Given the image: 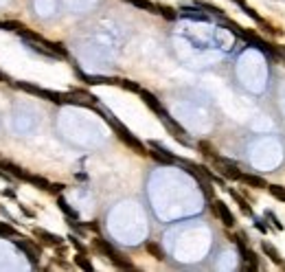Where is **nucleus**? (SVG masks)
<instances>
[{
  "instance_id": "c756f323",
  "label": "nucleus",
  "mask_w": 285,
  "mask_h": 272,
  "mask_svg": "<svg viewBox=\"0 0 285 272\" xmlns=\"http://www.w3.org/2000/svg\"><path fill=\"white\" fill-rule=\"evenodd\" d=\"M283 53H285V49H283Z\"/></svg>"
},
{
  "instance_id": "4be33fe9",
  "label": "nucleus",
  "mask_w": 285,
  "mask_h": 272,
  "mask_svg": "<svg viewBox=\"0 0 285 272\" xmlns=\"http://www.w3.org/2000/svg\"><path fill=\"white\" fill-rule=\"evenodd\" d=\"M75 263L79 268H84V270H88V272H92L95 268H92V263L88 261V257H86V253H79L77 257H75Z\"/></svg>"
},
{
  "instance_id": "412c9836",
  "label": "nucleus",
  "mask_w": 285,
  "mask_h": 272,
  "mask_svg": "<svg viewBox=\"0 0 285 272\" xmlns=\"http://www.w3.org/2000/svg\"><path fill=\"white\" fill-rule=\"evenodd\" d=\"M145 248H147V253H149V255H154L158 261H162V259H165V253H162V248L158 246V244L147 242V246H145Z\"/></svg>"
},
{
  "instance_id": "f03ea898",
  "label": "nucleus",
  "mask_w": 285,
  "mask_h": 272,
  "mask_svg": "<svg viewBox=\"0 0 285 272\" xmlns=\"http://www.w3.org/2000/svg\"><path fill=\"white\" fill-rule=\"evenodd\" d=\"M213 163H215V169L220 171V176L228 178V180H239L241 174H243V171L237 167L235 163H230V161H226V158H222V156H217Z\"/></svg>"
},
{
  "instance_id": "6e6552de",
  "label": "nucleus",
  "mask_w": 285,
  "mask_h": 272,
  "mask_svg": "<svg viewBox=\"0 0 285 272\" xmlns=\"http://www.w3.org/2000/svg\"><path fill=\"white\" fill-rule=\"evenodd\" d=\"M33 235H35L39 242L49 244V246H62V242H64L59 235H53V233H49V230H44V228H33Z\"/></svg>"
},
{
  "instance_id": "ddd939ff",
  "label": "nucleus",
  "mask_w": 285,
  "mask_h": 272,
  "mask_svg": "<svg viewBox=\"0 0 285 272\" xmlns=\"http://www.w3.org/2000/svg\"><path fill=\"white\" fill-rule=\"evenodd\" d=\"M197 147H200L202 156L211 158V161H215V158L220 156V154H217V151H215V147H213V145H211V143H207V141H200V143H197Z\"/></svg>"
},
{
  "instance_id": "dca6fc26",
  "label": "nucleus",
  "mask_w": 285,
  "mask_h": 272,
  "mask_svg": "<svg viewBox=\"0 0 285 272\" xmlns=\"http://www.w3.org/2000/svg\"><path fill=\"white\" fill-rule=\"evenodd\" d=\"M259 26H263V31L266 33H270L272 37H281L283 35V29H279V26H274V24H270V22H266V20H259Z\"/></svg>"
},
{
  "instance_id": "5701e85b",
  "label": "nucleus",
  "mask_w": 285,
  "mask_h": 272,
  "mask_svg": "<svg viewBox=\"0 0 285 272\" xmlns=\"http://www.w3.org/2000/svg\"><path fill=\"white\" fill-rule=\"evenodd\" d=\"M118 86H123V88L130 92H141V86L136 82H130V79H118Z\"/></svg>"
},
{
  "instance_id": "f257e3e1",
  "label": "nucleus",
  "mask_w": 285,
  "mask_h": 272,
  "mask_svg": "<svg viewBox=\"0 0 285 272\" xmlns=\"http://www.w3.org/2000/svg\"><path fill=\"white\" fill-rule=\"evenodd\" d=\"M101 114H103V119H105V121H108V123L112 125V130L116 132V136L121 138V141H123L125 145H128L130 149H134L138 156H147V154H149V149L145 147V145H143L141 141H138V138H136L134 134H132V132H130L128 128H125V125H123L121 121H116V119L112 116L108 110H101Z\"/></svg>"
},
{
  "instance_id": "7ed1b4c3",
  "label": "nucleus",
  "mask_w": 285,
  "mask_h": 272,
  "mask_svg": "<svg viewBox=\"0 0 285 272\" xmlns=\"http://www.w3.org/2000/svg\"><path fill=\"white\" fill-rule=\"evenodd\" d=\"M147 149H149V154H147V156H151L154 161L162 163V165H171V163H176V158H178V156H174L169 149H165L162 145H160V143H156V141H151Z\"/></svg>"
},
{
  "instance_id": "1a4fd4ad",
  "label": "nucleus",
  "mask_w": 285,
  "mask_h": 272,
  "mask_svg": "<svg viewBox=\"0 0 285 272\" xmlns=\"http://www.w3.org/2000/svg\"><path fill=\"white\" fill-rule=\"evenodd\" d=\"M239 182H243L246 187H253V189H268V182L261 176H255V174H241Z\"/></svg>"
},
{
  "instance_id": "20e7f679",
  "label": "nucleus",
  "mask_w": 285,
  "mask_h": 272,
  "mask_svg": "<svg viewBox=\"0 0 285 272\" xmlns=\"http://www.w3.org/2000/svg\"><path fill=\"white\" fill-rule=\"evenodd\" d=\"M138 95H141L143 103L147 105V108H149L151 112H156V114H158V119H162L165 114H169V112H167V110L162 108L160 99H158V97L154 95V92H149V90H143V88H141V92H138Z\"/></svg>"
},
{
  "instance_id": "a211bd4d",
  "label": "nucleus",
  "mask_w": 285,
  "mask_h": 272,
  "mask_svg": "<svg viewBox=\"0 0 285 272\" xmlns=\"http://www.w3.org/2000/svg\"><path fill=\"white\" fill-rule=\"evenodd\" d=\"M57 204H59V209H62V211H64V213H66V215H68V217H70V220H79V215H77V211H72V209H70V204H68V202H66V200H64V198H62V196H59V198H57Z\"/></svg>"
},
{
  "instance_id": "0eeeda50",
  "label": "nucleus",
  "mask_w": 285,
  "mask_h": 272,
  "mask_svg": "<svg viewBox=\"0 0 285 272\" xmlns=\"http://www.w3.org/2000/svg\"><path fill=\"white\" fill-rule=\"evenodd\" d=\"M16 246H18V248L26 255V259L31 261V266H33V268H37V261H39V250H37L35 246H33V244L24 242V240H20V237H16Z\"/></svg>"
},
{
  "instance_id": "aec40b11",
  "label": "nucleus",
  "mask_w": 285,
  "mask_h": 272,
  "mask_svg": "<svg viewBox=\"0 0 285 272\" xmlns=\"http://www.w3.org/2000/svg\"><path fill=\"white\" fill-rule=\"evenodd\" d=\"M195 7H200L202 11H209V13H215V16H224V11L220 9V7H215V5H211V3H204V0H197Z\"/></svg>"
},
{
  "instance_id": "cd10ccee",
  "label": "nucleus",
  "mask_w": 285,
  "mask_h": 272,
  "mask_svg": "<svg viewBox=\"0 0 285 272\" xmlns=\"http://www.w3.org/2000/svg\"><path fill=\"white\" fill-rule=\"evenodd\" d=\"M233 3H235V5H239L241 9H243V7H246V0H233Z\"/></svg>"
},
{
  "instance_id": "4468645a",
  "label": "nucleus",
  "mask_w": 285,
  "mask_h": 272,
  "mask_svg": "<svg viewBox=\"0 0 285 272\" xmlns=\"http://www.w3.org/2000/svg\"><path fill=\"white\" fill-rule=\"evenodd\" d=\"M156 9H158L160 16H165L167 20H178V16H180V13H178L174 7H169V5H156Z\"/></svg>"
},
{
  "instance_id": "a878e982",
  "label": "nucleus",
  "mask_w": 285,
  "mask_h": 272,
  "mask_svg": "<svg viewBox=\"0 0 285 272\" xmlns=\"http://www.w3.org/2000/svg\"><path fill=\"white\" fill-rule=\"evenodd\" d=\"M68 240H70V244H72V246H75V248L79 250V253H86V248H84V244H82V242H79V240H77V237H75V235H70V237H68Z\"/></svg>"
},
{
  "instance_id": "393cba45",
  "label": "nucleus",
  "mask_w": 285,
  "mask_h": 272,
  "mask_svg": "<svg viewBox=\"0 0 285 272\" xmlns=\"http://www.w3.org/2000/svg\"><path fill=\"white\" fill-rule=\"evenodd\" d=\"M266 217H268V220H270V224H272V226H274L276 230H283V224H281V220H279V217H276V215L272 213V211H266Z\"/></svg>"
},
{
  "instance_id": "39448f33",
  "label": "nucleus",
  "mask_w": 285,
  "mask_h": 272,
  "mask_svg": "<svg viewBox=\"0 0 285 272\" xmlns=\"http://www.w3.org/2000/svg\"><path fill=\"white\" fill-rule=\"evenodd\" d=\"M213 211H215V215L222 220V224L226 228H233L235 226V215L230 213V209L224 204L222 200H213Z\"/></svg>"
},
{
  "instance_id": "423d86ee",
  "label": "nucleus",
  "mask_w": 285,
  "mask_h": 272,
  "mask_svg": "<svg viewBox=\"0 0 285 272\" xmlns=\"http://www.w3.org/2000/svg\"><path fill=\"white\" fill-rule=\"evenodd\" d=\"M180 16L182 18H189V20H197V22H209L211 20V16L207 11H202L200 7H189V5H182L180 7Z\"/></svg>"
},
{
  "instance_id": "2eb2a0df",
  "label": "nucleus",
  "mask_w": 285,
  "mask_h": 272,
  "mask_svg": "<svg viewBox=\"0 0 285 272\" xmlns=\"http://www.w3.org/2000/svg\"><path fill=\"white\" fill-rule=\"evenodd\" d=\"M125 3H130V5H134L138 7V9H145V11H151V13H158L156 9V5L151 3V0H125Z\"/></svg>"
},
{
  "instance_id": "c85d7f7f",
  "label": "nucleus",
  "mask_w": 285,
  "mask_h": 272,
  "mask_svg": "<svg viewBox=\"0 0 285 272\" xmlns=\"http://www.w3.org/2000/svg\"><path fill=\"white\" fill-rule=\"evenodd\" d=\"M0 82H7V77L3 75V72H0Z\"/></svg>"
},
{
  "instance_id": "9d476101",
  "label": "nucleus",
  "mask_w": 285,
  "mask_h": 272,
  "mask_svg": "<svg viewBox=\"0 0 285 272\" xmlns=\"http://www.w3.org/2000/svg\"><path fill=\"white\" fill-rule=\"evenodd\" d=\"M95 248H97V250H99V253H101V255H105V257H108L110 261H112V259H114V257L118 255L116 250L112 248V244H108V242L103 240V237H95Z\"/></svg>"
},
{
  "instance_id": "f3484780",
  "label": "nucleus",
  "mask_w": 285,
  "mask_h": 272,
  "mask_svg": "<svg viewBox=\"0 0 285 272\" xmlns=\"http://www.w3.org/2000/svg\"><path fill=\"white\" fill-rule=\"evenodd\" d=\"M112 263H114L116 268H121V270H134V263H132L130 259H125V257H123L121 253H118V255L114 257V259H112Z\"/></svg>"
},
{
  "instance_id": "6ab92c4d",
  "label": "nucleus",
  "mask_w": 285,
  "mask_h": 272,
  "mask_svg": "<svg viewBox=\"0 0 285 272\" xmlns=\"http://www.w3.org/2000/svg\"><path fill=\"white\" fill-rule=\"evenodd\" d=\"M268 191H270V196H272V198L285 202V187H283V184H268Z\"/></svg>"
},
{
  "instance_id": "9b49d317",
  "label": "nucleus",
  "mask_w": 285,
  "mask_h": 272,
  "mask_svg": "<svg viewBox=\"0 0 285 272\" xmlns=\"http://www.w3.org/2000/svg\"><path fill=\"white\" fill-rule=\"evenodd\" d=\"M261 250L266 253V257H268L270 261H274V263H279V266L285 268V263H283V259H281V253H279V250H276L270 242H263V244H261Z\"/></svg>"
},
{
  "instance_id": "f8f14e48",
  "label": "nucleus",
  "mask_w": 285,
  "mask_h": 272,
  "mask_svg": "<svg viewBox=\"0 0 285 272\" xmlns=\"http://www.w3.org/2000/svg\"><path fill=\"white\" fill-rule=\"evenodd\" d=\"M228 193L233 196V200L237 202V207L241 209V213H243V215H248V217H253V215H255V213H253V207H250V204L246 202V198H241L235 189H228Z\"/></svg>"
},
{
  "instance_id": "b1692460",
  "label": "nucleus",
  "mask_w": 285,
  "mask_h": 272,
  "mask_svg": "<svg viewBox=\"0 0 285 272\" xmlns=\"http://www.w3.org/2000/svg\"><path fill=\"white\" fill-rule=\"evenodd\" d=\"M0 235L3 237H18L16 228H13L11 224H3V222H0Z\"/></svg>"
},
{
  "instance_id": "bb28decb",
  "label": "nucleus",
  "mask_w": 285,
  "mask_h": 272,
  "mask_svg": "<svg viewBox=\"0 0 285 272\" xmlns=\"http://www.w3.org/2000/svg\"><path fill=\"white\" fill-rule=\"evenodd\" d=\"M255 228L261 230V233H268V226L263 224V220H259V217H255Z\"/></svg>"
}]
</instances>
